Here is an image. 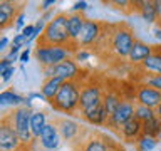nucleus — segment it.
<instances>
[{"label":"nucleus","instance_id":"nucleus-3","mask_svg":"<svg viewBox=\"0 0 161 151\" xmlns=\"http://www.w3.org/2000/svg\"><path fill=\"white\" fill-rule=\"evenodd\" d=\"M82 82H84V79L64 81V84L60 86L57 96L50 101V106L54 108V111H59V113H64V114L77 113Z\"/></svg>","mask_w":161,"mask_h":151},{"label":"nucleus","instance_id":"nucleus-31","mask_svg":"<svg viewBox=\"0 0 161 151\" xmlns=\"http://www.w3.org/2000/svg\"><path fill=\"white\" fill-rule=\"evenodd\" d=\"M15 27H17L20 32H22V29L25 27V14H24V10H20L19 15L15 17Z\"/></svg>","mask_w":161,"mask_h":151},{"label":"nucleus","instance_id":"nucleus-28","mask_svg":"<svg viewBox=\"0 0 161 151\" xmlns=\"http://www.w3.org/2000/svg\"><path fill=\"white\" fill-rule=\"evenodd\" d=\"M139 82L149 86V87H153V89L161 92V74H143Z\"/></svg>","mask_w":161,"mask_h":151},{"label":"nucleus","instance_id":"nucleus-10","mask_svg":"<svg viewBox=\"0 0 161 151\" xmlns=\"http://www.w3.org/2000/svg\"><path fill=\"white\" fill-rule=\"evenodd\" d=\"M103 29H104V22L86 19L84 27L80 30V35L77 39L79 49H87L89 50L91 47H96V44L99 42L101 35H103Z\"/></svg>","mask_w":161,"mask_h":151},{"label":"nucleus","instance_id":"nucleus-1","mask_svg":"<svg viewBox=\"0 0 161 151\" xmlns=\"http://www.w3.org/2000/svg\"><path fill=\"white\" fill-rule=\"evenodd\" d=\"M136 42L134 30L129 24H106L99 42L96 44V54L99 57H113L114 60L128 59V55Z\"/></svg>","mask_w":161,"mask_h":151},{"label":"nucleus","instance_id":"nucleus-34","mask_svg":"<svg viewBox=\"0 0 161 151\" xmlns=\"http://www.w3.org/2000/svg\"><path fill=\"white\" fill-rule=\"evenodd\" d=\"M34 29H35V25H34V24H27V25H25V27L22 29V32H20V34H22L24 37L29 40L30 37H32V34H34Z\"/></svg>","mask_w":161,"mask_h":151},{"label":"nucleus","instance_id":"nucleus-26","mask_svg":"<svg viewBox=\"0 0 161 151\" xmlns=\"http://www.w3.org/2000/svg\"><path fill=\"white\" fill-rule=\"evenodd\" d=\"M20 10H22V8H19V5L15 2H8V0L0 2V14L5 15V17L10 19V20H15V17L19 15Z\"/></svg>","mask_w":161,"mask_h":151},{"label":"nucleus","instance_id":"nucleus-18","mask_svg":"<svg viewBox=\"0 0 161 151\" xmlns=\"http://www.w3.org/2000/svg\"><path fill=\"white\" fill-rule=\"evenodd\" d=\"M151 52H153V45H149V44L143 42V40L136 39V42H134L133 49H131V52H129V55H128L126 60H128L131 65H141V62H143Z\"/></svg>","mask_w":161,"mask_h":151},{"label":"nucleus","instance_id":"nucleus-39","mask_svg":"<svg viewBox=\"0 0 161 151\" xmlns=\"http://www.w3.org/2000/svg\"><path fill=\"white\" fill-rule=\"evenodd\" d=\"M14 74H15V67L12 65L10 69H7V70H5V74L2 76V81H5V82H7L8 79H12V76H14Z\"/></svg>","mask_w":161,"mask_h":151},{"label":"nucleus","instance_id":"nucleus-40","mask_svg":"<svg viewBox=\"0 0 161 151\" xmlns=\"http://www.w3.org/2000/svg\"><path fill=\"white\" fill-rule=\"evenodd\" d=\"M52 5H55V0H45V2L40 3V10H44V12H47V10L52 7Z\"/></svg>","mask_w":161,"mask_h":151},{"label":"nucleus","instance_id":"nucleus-5","mask_svg":"<svg viewBox=\"0 0 161 151\" xmlns=\"http://www.w3.org/2000/svg\"><path fill=\"white\" fill-rule=\"evenodd\" d=\"M104 94H106V87L97 81H94V77L84 79L82 87H80V98H79V113L82 114L86 111H91L97 108L99 104H103Z\"/></svg>","mask_w":161,"mask_h":151},{"label":"nucleus","instance_id":"nucleus-41","mask_svg":"<svg viewBox=\"0 0 161 151\" xmlns=\"http://www.w3.org/2000/svg\"><path fill=\"white\" fill-rule=\"evenodd\" d=\"M7 45H8V39L7 37H2V39H0V50H3Z\"/></svg>","mask_w":161,"mask_h":151},{"label":"nucleus","instance_id":"nucleus-27","mask_svg":"<svg viewBox=\"0 0 161 151\" xmlns=\"http://www.w3.org/2000/svg\"><path fill=\"white\" fill-rule=\"evenodd\" d=\"M158 141L156 138H151V136H146V134H141L138 141H136V148H138V151H153L156 146H158Z\"/></svg>","mask_w":161,"mask_h":151},{"label":"nucleus","instance_id":"nucleus-19","mask_svg":"<svg viewBox=\"0 0 161 151\" xmlns=\"http://www.w3.org/2000/svg\"><path fill=\"white\" fill-rule=\"evenodd\" d=\"M80 116H82L84 121H87L89 124H94V126H106L108 124V119H109V114L104 109V104H99L97 108L86 111Z\"/></svg>","mask_w":161,"mask_h":151},{"label":"nucleus","instance_id":"nucleus-14","mask_svg":"<svg viewBox=\"0 0 161 151\" xmlns=\"http://www.w3.org/2000/svg\"><path fill=\"white\" fill-rule=\"evenodd\" d=\"M54 124L57 126L59 134L62 141H77L79 136L82 134V129H80V124L74 119L69 118H55Z\"/></svg>","mask_w":161,"mask_h":151},{"label":"nucleus","instance_id":"nucleus-24","mask_svg":"<svg viewBox=\"0 0 161 151\" xmlns=\"http://www.w3.org/2000/svg\"><path fill=\"white\" fill-rule=\"evenodd\" d=\"M143 134L159 139V136H161V119L158 118V116H154L153 119L143 123Z\"/></svg>","mask_w":161,"mask_h":151},{"label":"nucleus","instance_id":"nucleus-36","mask_svg":"<svg viewBox=\"0 0 161 151\" xmlns=\"http://www.w3.org/2000/svg\"><path fill=\"white\" fill-rule=\"evenodd\" d=\"M154 8H156V15H158V25L161 29V0H154Z\"/></svg>","mask_w":161,"mask_h":151},{"label":"nucleus","instance_id":"nucleus-6","mask_svg":"<svg viewBox=\"0 0 161 151\" xmlns=\"http://www.w3.org/2000/svg\"><path fill=\"white\" fill-rule=\"evenodd\" d=\"M30 116H32V108H27V106H19L12 113H8L10 123L25 149L34 144V138L30 133Z\"/></svg>","mask_w":161,"mask_h":151},{"label":"nucleus","instance_id":"nucleus-21","mask_svg":"<svg viewBox=\"0 0 161 151\" xmlns=\"http://www.w3.org/2000/svg\"><path fill=\"white\" fill-rule=\"evenodd\" d=\"M47 123H49L47 114L44 111H32V116H30V133H32L34 141L39 139L40 133H42V129L45 128Z\"/></svg>","mask_w":161,"mask_h":151},{"label":"nucleus","instance_id":"nucleus-20","mask_svg":"<svg viewBox=\"0 0 161 151\" xmlns=\"http://www.w3.org/2000/svg\"><path fill=\"white\" fill-rule=\"evenodd\" d=\"M62 84H64V81L59 79V77L45 79L42 82V87H40V94L44 96V99L47 101V103H50V101L57 96V92H59V89H60V86H62Z\"/></svg>","mask_w":161,"mask_h":151},{"label":"nucleus","instance_id":"nucleus-13","mask_svg":"<svg viewBox=\"0 0 161 151\" xmlns=\"http://www.w3.org/2000/svg\"><path fill=\"white\" fill-rule=\"evenodd\" d=\"M37 141H39V146L42 151H57L59 149L60 143H62V138H60L59 129L54 124V121H49L45 124V128L42 129Z\"/></svg>","mask_w":161,"mask_h":151},{"label":"nucleus","instance_id":"nucleus-9","mask_svg":"<svg viewBox=\"0 0 161 151\" xmlns=\"http://www.w3.org/2000/svg\"><path fill=\"white\" fill-rule=\"evenodd\" d=\"M0 151H25L22 141L19 139L8 114L0 118Z\"/></svg>","mask_w":161,"mask_h":151},{"label":"nucleus","instance_id":"nucleus-35","mask_svg":"<svg viewBox=\"0 0 161 151\" xmlns=\"http://www.w3.org/2000/svg\"><path fill=\"white\" fill-rule=\"evenodd\" d=\"M86 8H87V2H75L74 7H72V12H80L82 14Z\"/></svg>","mask_w":161,"mask_h":151},{"label":"nucleus","instance_id":"nucleus-32","mask_svg":"<svg viewBox=\"0 0 161 151\" xmlns=\"http://www.w3.org/2000/svg\"><path fill=\"white\" fill-rule=\"evenodd\" d=\"M10 67H12V60L7 59V57H5V59H0V77H2V76L5 74V70L10 69Z\"/></svg>","mask_w":161,"mask_h":151},{"label":"nucleus","instance_id":"nucleus-23","mask_svg":"<svg viewBox=\"0 0 161 151\" xmlns=\"http://www.w3.org/2000/svg\"><path fill=\"white\" fill-rule=\"evenodd\" d=\"M123 96L118 89H106V94H104V99H103V104H104V109L108 111V114L111 116L118 109V106L123 103Z\"/></svg>","mask_w":161,"mask_h":151},{"label":"nucleus","instance_id":"nucleus-42","mask_svg":"<svg viewBox=\"0 0 161 151\" xmlns=\"http://www.w3.org/2000/svg\"><path fill=\"white\" fill-rule=\"evenodd\" d=\"M154 37L158 39V40H161V29H159V27H158V29L154 30Z\"/></svg>","mask_w":161,"mask_h":151},{"label":"nucleus","instance_id":"nucleus-4","mask_svg":"<svg viewBox=\"0 0 161 151\" xmlns=\"http://www.w3.org/2000/svg\"><path fill=\"white\" fill-rule=\"evenodd\" d=\"M79 49L69 45H37L34 50V57L40 64V67H52L64 60L74 57Z\"/></svg>","mask_w":161,"mask_h":151},{"label":"nucleus","instance_id":"nucleus-30","mask_svg":"<svg viewBox=\"0 0 161 151\" xmlns=\"http://www.w3.org/2000/svg\"><path fill=\"white\" fill-rule=\"evenodd\" d=\"M91 55H92V52L87 49H79L77 52L74 54V60H80V62H84V60H87Z\"/></svg>","mask_w":161,"mask_h":151},{"label":"nucleus","instance_id":"nucleus-17","mask_svg":"<svg viewBox=\"0 0 161 151\" xmlns=\"http://www.w3.org/2000/svg\"><path fill=\"white\" fill-rule=\"evenodd\" d=\"M144 74H161V45H153V52L141 62Z\"/></svg>","mask_w":161,"mask_h":151},{"label":"nucleus","instance_id":"nucleus-7","mask_svg":"<svg viewBox=\"0 0 161 151\" xmlns=\"http://www.w3.org/2000/svg\"><path fill=\"white\" fill-rule=\"evenodd\" d=\"M74 151H119V146L106 134L97 133V131H89L84 136H79V139L75 141Z\"/></svg>","mask_w":161,"mask_h":151},{"label":"nucleus","instance_id":"nucleus-11","mask_svg":"<svg viewBox=\"0 0 161 151\" xmlns=\"http://www.w3.org/2000/svg\"><path fill=\"white\" fill-rule=\"evenodd\" d=\"M134 103L156 111V108L161 103V92L153 89V87H149V86H146V84L138 82L134 86Z\"/></svg>","mask_w":161,"mask_h":151},{"label":"nucleus","instance_id":"nucleus-43","mask_svg":"<svg viewBox=\"0 0 161 151\" xmlns=\"http://www.w3.org/2000/svg\"><path fill=\"white\" fill-rule=\"evenodd\" d=\"M154 113H156V116H158V118L161 119V103H159V106H158V108H156V111H154Z\"/></svg>","mask_w":161,"mask_h":151},{"label":"nucleus","instance_id":"nucleus-8","mask_svg":"<svg viewBox=\"0 0 161 151\" xmlns=\"http://www.w3.org/2000/svg\"><path fill=\"white\" fill-rule=\"evenodd\" d=\"M42 72L45 76V79L49 77H59L62 81H75V79H80V70L77 60H74V57H70L64 62H60L57 65H52V67H44Z\"/></svg>","mask_w":161,"mask_h":151},{"label":"nucleus","instance_id":"nucleus-33","mask_svg":"<svg viewBox=\"0 0 161 151\" xmlns=\"http://www.w3.org/2000/svg\"><path fill=\"white\" fill-rule=\"evenodd\" d=\"M12 45H17V47H24V45H27V39L24 37L22 34H17L12 40Z\"/></svg>","mask_w":161,"mask_h":151},{"label":"nucleus","instance_id":"nucleus-29","mask_svg":"<svg viewBox=\"0 0 161 151\" xmlns=\"http://www.w3.org/2000/svg\"><path fill=\"white\" fill-rule=\"evenodd\" d=\"M134 116L141 121V123H146V121L153 119L154 116H156V113H154V109H149V108H146V106L136 104V108H134Z\"/></svg>","mask_w":161,"mask_h":151},{"label":"nucleus","instance_id":"nucleus-15","mask_svg":"<svg viewBox=\"0 0 161 151\" xmlns=\"http://www.w3.org/2000/svg\"><path fill=\"white\" fill-rule=\"evenodd\" d=\"M141 134H143V123L136 116H133L119 128V136L126 143H136Z\"/></svg>","mask_w":161,"mask_h":151},{"label":"nucleus","instance_id":"nucleus-16","mask_svg":"<svg viewBox=\"0 0 161 151\" xmlns=\"http://www.w3.org/2000/svg\"><path fill=\"white\" fill-rule=\"evenodd\" d=\"M86 19L87 17H86L84 14H80V12H70L69 17H67V32H69L70 42H72L74 45H77V39L80 35V30H82V27H84Z\"/></svg>","mask_w":161,"mask_h":151},{"label":"nucleus","instance_id":"nucleus-38","mask_svg":"<svg viewBox=\"0 0 161 151\" xmlns=\"http://www.w3.org/2000/svg\"><path fill=\"white\" fill-rule=\"evenodd\" d=\"M29 57H30V49L27 47L25 50H22V54L19 55V60H20V62H22V64H25V62H27V60H29Z\"/></svg>","mask_w":161,"mask_h":151},{"label":"nucleus","instance_id":"nucleus-22","mask_svg":"<svg viewBox=\"0 0 161 151\" xmlns=\"http://www.w3.org/2000/svg\"><path fill=\"white\" fill-rule=\"evenodd\" d=\"M136 12L139 14V17L148 24H154L158 22V15H156V8H154V2L151 0H144V2H138Z\"/></svg>","mask_w":161,"mask_h":151},{"label":"nucleus","instance_id":"nucleus-37","mask_svg":"<svg viewBox=\"0 0 161 151\" xmlns=\"http://www.w3.org/2000/svg\"><path fill=\"white\" fill-rule=\"evenodd\" d=\"M8 25H12V20H10V19H7L5 15H2V14H0V30H2V29H5V27H8Z\"/></svg>","mask_w":161,"mask_h":151},{"label":"nucleus","instance_id":"nucleus-2","mask_svg":"<svg viewBox=\"0 0 161 151\" xmlns=\"http://www.w3.org/2000/svg\"><path fill=\"white\" fill-rule=\"evenodd\" d=\"M67 17L69 14L65 12L55 14L52 20H49L45 24V29L42 35L39 37L37 45H69V47L79 49L77 45L70 42V37L67 32Z\"/></svg>","mask_w":161,"mask_h":151},{"label":"nucleus","instance_id":"nucleus-12","mask_svg":"<svg viewBox=\"0 0 161 151\" xmlns=\"http://www.w3.org/2000/svg\"><path fill=\"white\" fill-rule=\"evenodd\" d=\"M134 108H136V103H133L131 99H123V103L118 106V109L109 116L108 124H106V126L119 131L121 126L134 116Z\"/></svg>","mask_w":161,"mask_h":151},{"label":"nucleus","instance_id":"nucleus-25","mask_svg":"<svg viewBox=\"0 0 161 151\" xmlns=\"http://www.w3.org/2000/svg\"><path fill=\"white\" fill-rule=\"evenodd\" d=\"M25 103V98H22L20 94L14 92L12 89H7V91H2L0 92V106H7V104H12V106H17L19 104H24Z\"/></svg>","mask_w":161,"mask_h":151}]
</instances>
